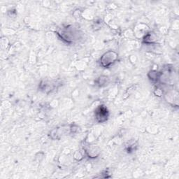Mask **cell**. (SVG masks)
Segmentation results:
<instances>
[{
    "mask_svg": "<svg viewBox=\"0 0 179 179\" xmlns=\"http://www.w3.org/2000/svg\"><path fill=\"white\" fill-rule=\"evenodd\" d=\"M109 78L108 76H101L97 78V80L96 81V83L97 85H98L99 87H104L106 86V85L109 84Z\"/></svg>",
    "mask_w": 179,
    "mask_h": 179,
    "instance_id": "8992f818",
    "label": "cell"
},
{
    "mask_svg": "<svg viewBox=\"0 0 179 179\" xmlns=\"http://www.w3.org/2000/svg\"><path fill=\"white\" fill-rule=\"evenodd\" d=\"M118 59V55L113 51H107L99 59V64L103 68H109Z\"/></svg>",
    "mask_w": 179,
    "mask_h": 179,
    "instance_id": "7a4b0ae2",
    "label": "cell"
},
{
    "mask_svg": "<svg viewBox=\"0 0 179 179\" xmlns=\"http://www.w3.org/2000/svg\"><path fill=\"white\" fill-rule=\"evenodd\" d=\"M157 41V37L156 33L153 32H149L144 35L143 43L147 45L156 44Z\"/></svg>",
    "mask_w": 179,
    "mask_h": 179,
    "instance_id": "5b68a950",
    "label": "cell"
},
{
    "mask_svg": "<svg viewBox=\"0 0 179 179\" xmlns=\"http://www.w3.org/2000/svg\"><path fill=\"white\" fill-rule=\"evenodd\" d=\"M41 90H43L44 92H48L50 91H52L54 89L53 85L51 84V83L46 82V81H44L40 84Z\"/></svg>",
    "mask_w": 179,
    "mask_h": 179,
    "instance_id": "ba28073f",
    "label": "cell"
},
{
    "mask_svg": "<svg viewBox=\"0 0 179 179\" xmlns=\"http://www.w3.org/2000/svg\"><path fill=\"white\" fill-rule=\"evenodd\" d=\"M155 94L157 97H161L162 94H163V92H162L160 88H156V90H155Z\"/></svg>",
    "mask_w": 179,
    "mask_h": 179,
    "instance_id": "7c38bea8",
    "label": "cell"
},
{
    "mask_svg": "<svg viewBox=\"0 0 179 179\" xmlns=\"http://www.w3.org/2000/svg\"><path fill=\"white\" fill-rule=\"evenodd\" d=\"M70 130L71 132L72 133H76L78 132V130H79V127H78V125H75V124H73V125H71L70 127Z\"/></svg>",
    "mask_w": 179,
    "mask_h": 179,
    "instance_id": "30bf717a",
    "label": "cell"
},
{
    "mask_svg": "<svg viewBox=\"0 0 179 179\" xmlns=\"http://www.w3.org/2000/svg\"><path fill=\"white\" fill-rule=\"evenodd\" d=\"M159 72L156 70H151L150 71L149 73H148V77L149 79L153 83H157L159 81Z\"/></svg>",
    "mask_w": 179,
    "mask_h": 179,
    "instance_id": "52a82bcc",
    "label": "cell"
},
{
    "mask_svg": "<svg viewBox=\"0 0 179 179\" xmlns=\"http://www.w3.org/2000/svg\"><path fill=\"white\" fill-rule=\"evenodd\" d=\"M74 158L76 160H81V159H82L83 158V156L80 151H78L76 152L74 155Z\"/></svg>",
    "mask_w": 179,
    "mask_h": 179,
    "instance_id": "8fae6325",
    "label": "cell"
},
{
    "mask_svg": "<svg viewBox=\"0 0 179 179\" xmlns=\"http://www.w3.org/2000/svg\"><path fill=\"white\" fill-rule=\"evenodd\" d=\"M109 111L107 108L104 105L97 107L95 112V117L99 123H104L109 118Z\"/></svg>",
    "mask_w": 179,
    "mask_h": 179,
    "instance_id": "3957f363",
    "label": "cell"
},
{
    "mask_svg": "<svg viewBox=\"0 0 179 179\" xmlns=\"http://www.w3.org/2000/svg\"><path fill=\"white\" fill-rule=\"evenodd\" d=\"M84 150L85 152V155L90 158L94 159L99 156L100 152H101V150L96 145H91L88 144L87 145H85Z\"/></svg>",
    "mask_w": 179,
    "mask_h": 179,
    "instance_id": "277c9868",
    "label": "cell"
},
{
    "mask_svg": "<svg viewBox=\"0 0 179 179\" xmlns=\"http://www.w3.org/2000/svg\"><path fill=\"white\" fill-rule=\"evenodd\" d=\"M56 34H58L59 39L69 44H73L76 40H77L78 35V32L70 27H66L63 28L62 30H59L56 32Z\"/></svg>",
    "mask_w": 179,
    "mask_h": 179,
    "instance_id": "6da1fadb",
    "label": "cell"
},
{
    "mask_svg": "<svg viewBox=\"0 0 179 179\" xmlns=\"http://www.w3.org/2000/svg\"><path fill=\"white\" fill-rule=\"evenodd\" d=\"M62 134L63 133H61L60 130L58 128H55L54 130H52L51 133H50V137H51L52 139H58L60 137V135Z\"/></svg>",
    "mask_w": 179,
    "mask_h": 179,
    "instance_id": "9c48e42d",
    "label": "cell"
}]
</instances>
